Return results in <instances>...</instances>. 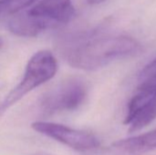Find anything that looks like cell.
I'll list each match as a JSON object with an SVG mask.
<instances>
[{
	"label": "cell",
	"mask_w": 156,
	"mask_h": 155,
	"mask_svg": "<svg viewBox=\"0 0 156 155\" xmlns=\"http://www.w3.org/2000/svg\"><path fill=\"white\" fill-rule=\"evenodd\" d=\"M141 50L140 43L133 37L87 34L74 40L65 52L66 59L72 68L82 70H96L115 60L136 55Z\"/></svg>",
	"instance_id": "obj_1"
},
{
	"label": "cell",
	"mask_w": 156,
	"mask_h": 155,
	"mask_svg": "<svg viewBox=\"0 0 156 155\" xmlns=\"http://www.w3.org/2000/svg\"><path fill=\"white\" fill-rule=\"evenodd\" d=\"M58 66L55 56L49 50H39L28 60L22 79L5 96L0 106V112H5L27 94L53 79Z\"/></svg>",
	"instance_id": "obj_2"
},
{
	"label": "cell",
	"mask_w": 156,
	"mask_h": 155,
	"mask_svg": "<svg viewBox=\"0 0 156 155\" xmlns=\"http://www.w3.org/2000/svg\"><path fill=\"white\" fill-rule=\"evenodd\" d=\"M87 93V86L83 80L77 78L69 79L43 95L40 108L47 114L71 111L81 106Z\"/></svg>",
	"instance_id": "obj_3"
},
{
	"label": "cell",
	"mask_w": 156,
	"mask_h": 155,
	"mask_svg": "<svg viewBox=\"0 0 156 155\" xmlns=\"http://www.w3.org/2000/svg\"><path fill=\"white\" fill-rule=\"evenodd\" d=\"M31 128L35 132L79 152L92 151L100 147V141L94 134L63 124L37 121L31 124Z\"/></svg>",
	"instance_id": "obj_4"
},
{
	"label": "cell",
	"mask_w": 156,
	"mask_h": 155,
	"mask_svg": "<svg viewBox=\"0 0 156 155\" xmlns=\"http://www.w3.org/2000/svg\"><path fill=\"white\" fill-rule=\"evenodd\" d=\"M27 14L46 30L69 23L75 16L71 0H38Z\"/></svg>",
	"instance_id": "obj_5"
},
{
	"label": "cell",
	"mask_w": 156,
	"mask_h": 155,
	"mask_svg": "<svg viewBox=\"0 0 156 155\" xmlns=\"http://www.w3.org/2000/svg\"><path fill=\"white\" fill-rule=\"evenodd\" d=\"M133 97L128 104L123 123L130 132H135L156 120V90H143Z\"/></svg>",
	"instance_id": "obj_6"
},
{
	"label": "cell",
	"mask_w": 156,
	"mask_h": 155,
	"mask_svg": "<svg viewBox=\"0 0 156 155\" xmlns=\"http://www.w3.org/2000/svg\"><path fill=\"white\" fill-rule=\"evenodd\" d=\"M112 146L124 154H143L156 148V129L134 137L119 140Z\"/></svg>",
	"instance_id": "obj_7"
},
{
	"label": "cell",
	"mask_w": 156,
	"mask_h": 155,
	"mask_svg": "<svg viewBox=\"0 0 156 155\" xmlns=\"http://www.w3.org/2000/svg\"><path fill=\"white\" fill-rule=\"evenodd\" d=\"M138 90H156V58L147 64L138 77Z\"/></svg>",
	"instance_id": "obj_8"
},
{
	"label": "cell",
	"mask_w": 156,
	"mask_h": 155,
	"mask_svg": "<svg viewBox=\"0 0 156 155\" xmlns=\"http://www.w3.org/2000/svg\"><path fill=\"white\" fill-rule=\"evenodd\" d=\"M38 0H0V17L16 15Z\"/></svg>",
	"instance_id": "obj_9"
},
{
	"label": "cell",
	"mask_w": 156,
	"mask_h": 155,
	"mask_svg": "<svg viewBox=\"0 0 156 155\" xmlns=\"http://www.w3.org/2000/svg\"><path fill=\"white\" fill-rule=\"evenodd\" d=\"M105 0H87V2L90 4V5H99V4H101L103 3Z\"/></svg>",
	"instance_id": "obj_10"
},
{
	"label": "cell",
	"mask_w": 156,
	"mask_h": 155,
	"mask_svg": "<svg viewBox=\"0 0 156 155\" xmlns=\"http://www.w3.org/2000/svg\"><path fill=\"white\" fill-rule=\"evenodd\" d=\"M2 47H3V40H2V38L0 37V49L2 48Z\"/></svg>",
	"instance_id": "obj_11"
},
{
	"label": "cell",
	"mask_w": 156,
	"mask_h": 155,
	"mask_svg": "<svg viewBox=\"0 0 156 155\" xmlns=\"http://www.w3.org/2000/svg\"><path fill=\"white\" fill-rule=\"evenodd\" d=\"M32 155H47V154H32Z\"/></svg>",
	"instance_id": "obj_12"
}]
</instances>
